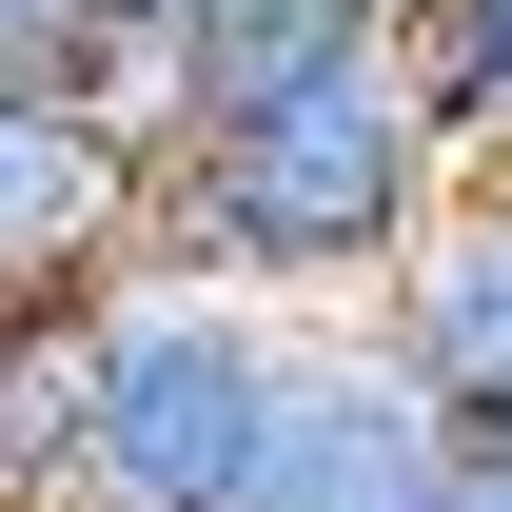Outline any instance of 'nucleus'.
Segmentation results:
<instances>
[{"label": "nucleus", "mask_w": 512, "mask_h": 512, "mask_svg": "<svg viewBox=\"0 0 512 512\" xmlns=\"http://www.w3.org/2000/svg\"><path fill=\"white\" fill-rule=\"evenodd\" d=\"M434 217H453V138L414 99V60H394V20L197 60L178 138H158V256L237 276L276 316H375V276Z\"/></svg>", "instance_id": "obj_1"}, {"label": "nucleus", "mask_w": 512, "mask_h": 512, "mask_svg": "<svg viewBox=\"0 0 512 512\" xmlns=\"http://www.w3.org/2000/svg\"><path fill=\"white\" fill-rule=\"evenodd\" d=\"M79 355H99V394H79V512H237V473L276 434L296 355H316V316L138 256V276L79 296Z\"/></svg>", "instance_id": "obj_2"}, {"label": "nucleus", "mask_w": 512, "mask_h": 512, "mask_svg": "<svg viewBox=\"0 0 512 512\" xmlns=\"http://www.w3.org/2000/svg\"><path fill=\"white\" fill-rule=\"evenodd\" d=\"M158 256V138L99 99H0V316H60Z\"/></svg>", "instance_id": "obj_3"}, {"label": "nucleus", "mask_w": 512, "mask_h": 512, "mask_svg": "<svg viewBox=\"0 0 512 512\" xmlns=\"http://www.w3.org/2000/svg\"><path fill=\"white\" fill-rule=\"evenodd\" d=\"M375 375L434 414L453 453H512V178H453V217L375 276Z\"/></svg>", "instance_id": "obj_4"}, {"label": "nucleus", "mask_w": 512, "mask_h": 512, "mask_svg": "<svg viewBox=\"0 0 512 512\" xmlns=\"http://www.w3.org/2000/svg\"><path fill=\"white\" fill-rule=\"evenodd\" d=\"M434 493H453V434L375 375L355 316H316V355H296V394H276V434L237 473V512H434Z\"/></svg>", "instance_id": "obj_5"}, {"label": "nucleus", "mask_w": 512, "mask_h": 512, "mask_svg": "<svg viewBox=\"0 0 512 512\" xmlns=\"http://www.w3.org/2000/svg\"><path fill=\"white\" fill-rule=\"evenodd\" d=\"M79 394H99L79 296L60 316H0V512H79Z\"/></svg>", "instance_id": "obj_6"}, {"label": "nucleus", "mask_w": 512, "mask_h": 512, "mask_svg": "<svg viewBox=\"0 0 512 512\" xmlns=\"http://www.w3.org/2000/svg\"><path fill=\"white\" fill-rule=\"evenodd\" d=\"M394 60H414V99H434L453 178H512V0H414Z\"/></svg>", "instance_id": "obj_7"}, {"label": "nucleus", "mask_w": 512, "mask_h": 512, "mask_svg": "<svg viewBox=\"0 0 512 512\" xmlns=\"http://www.w3.org/2000/svg\"><path fill=\"white\" fill-rule=\"evenodd\" d=\"M119 79V0H0V99H99Z\"/></svg>", "instance_id": "obj_8"}, {"label": "nucleus", "mask_w": 512, "mask_h": 512, "mask_svg": "<svg viewBox=\"0 0 512 512\" xmlns=\"http://www.w3.org/2000/svg\"><path fill=\"white\" fill-rule=\"evenodd\" d=\"M335 20H375V0H217V20H197V60H256V40H335Z\"/></svg>", "instance_id": "obj_9"}, {"label": "nucleus", "mask_w": 512, "mask_h": 512, "mask_svg": "<svg viewBox=\"0 0 512 512\" xmlns=\"http://www.w3.org/2000/svg\"><path fill=\"white\" fill-rule=\"evenodd\" d=\"M197 20L217 0H119V40H158V60H197Z\"/></svg>", "instance_id": "obj_10"}, {"label": "nucleus", "mask_w": 512, "mask_h": 512, "mask_svg": "<svg viewBox=\"0 0 512 512\" xmlns=\"http://www.w3.org/2000/svg\"><path fill=\"white\" fill-rule=\"evenodd\" d=\"M434 512H512V453H453V493Z\"/></svg>", "instance_id": "obj_11"}, {"label": "nucleus", "mask_w": 512, "mask_h": 512, "mask_svg": "<svg viewBox=\"0 0 512 512\" xmlns=\"http://www.w3.org/2000/svg\"><path fill=\"white\" fill-rule=\"evenodd\" d=\"M375 20H414V0H375Z\"/></svg>", "instance_id": "obj_12"}]
</instances>
